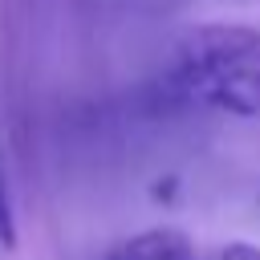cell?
<instances>
[{
  "label": "cell",
  "instance_id": "cell-1",
  "mask_svg": "<svg viewBox=\"0 0 260 260\" xmlns=\"http://www.w3.org/2000/svg\"><path fill=\"white\" fill-rule=\"evenodd\" d=\"M175 106L215 110L228 118H260V28L195 24L187 28L158 77Z\"/></svg>",
  "mask_w": 260,
  "mask_h": 260
},
{
  "label": "cell",
  "instance_id": "cell-2",
  "mask_svg": "<svg viewBox=\"0 0 260 260\" xmlns=\"http://www.w3.org/2000/svg\"><path fill=\"white\" fill-rule=\"evenodd\" d=\"M106 260H199V252L183 228L158 223V228H142V232L118 240L106 252Z\"/></svg>",
  "mask_w": 260,
  "mask_h": 260
},
{
  "label": "cell",
  "instance_id": "cell-3",
  "mask_svg": "<svg viewBox=\"0 0 260 260\" xmlns=\"http://www.w3.org/2000/svg\"><path fill=\"white\" fill-rule=\"evenodd\" d=\"M0 244H4V248L16 244V207H12V187H8L4 150H0Z\"/></svg>",
  "mask_w": 260,
  "mask_h": 260
},
{
  "label": "cell",
  "instance_id": "cell-4",
  "mask_svg": "<svg viewBox=\"0 0 260 260\" xmlns=\"http://www.w3.org/2000/svg\"><path fill=\"white\" fill-rule=\"evenodd\" d=\"M219 260H260V244H248V240H232V244L219 252Z\"/></svg>",
  "mask_w": 260,
  "mask_h": 260
}]
</instances>
